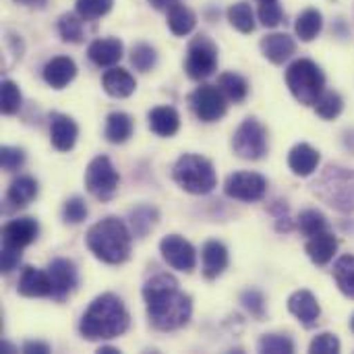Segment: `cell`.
Wrapping results in <instances>:
<instances>
[{"instance_id":"obj_24","label":"cell","mask_w":354,"mask_h":354,"mask_svg":"<svg viewBox=\"0 0 354 354\" xmlns=\"http://www.w3.org/2000/svg\"><path fill=\"white\" fill-rule=\"evenodd\" d=\"M102 85H104V91L112 97H129L135 89H137V81L135 77L124 71V68H110L104 73L102 77Z\"/></svg>"},{"instance_id":"obj_3","label":"cell","mask_w":354,"mask_h":354,"mask_svg":"<svg viewBox=\"0 0 354 354\" xmlns=\"http://www.w3.org/2000/svg\"><path fill=\"white\" fill-rule=\"evenodd\" d=\"M85 243L95 259L108 266H120L131 257L133 230L120 218L108 216L87 230Z\"/></svg>"},{"instance_id":"obj_26","label":"cell","mask_w":354,"mask_h":354,"mask_svg":"<svg viewBox=\"0 0 354 354\" xmlns=\"http://www.w3.org/2000/svg\"><path fill=\"white\" fill-rule=\"evenodd\" d=\"M37 191H39V187L33 176H19L10 183V187L6 191V199L15 207H25L37 197Z\"/></svg>"},{"instance_id":"obj_40","label":"cell","mask_w":354,"mask_h":354,"mask_svg":"<svg viewBox=\"0 0 354 354\" xmlns=\"http://www.w3.org/2000/svg\"><path fill=\"white\" fill-rule=\"evenodd\" d=\"M131 62H133V66L137 71L147 73V71H151L156 66L158 54H156V50L149 44H137L133 48V52H131Z\"/></svg>"},{"instance_id":"obj_1","label":"cell","mask_w":354,"mask_h":354,"mask_svg":"<svg viewBox=\"0 0 354 354\" xmlns=\"http://www.w3.org/2000/svg\"><path fill=\"white\" fill-rule=\"evenodd\" d=\"M143 301L149 324L160 332H174L189 324L193 315V301L178 286L170 274H158L143 286Z\"/></svg>"},{"instance_id":"obj_47","label":"cell","mask_w":354,"mask_h":354,"mask_svg":"<svg viewBox=\"0 0 354 354\" xmlns=\"http://www.w3.org/2000/svg\"><path fill=\"white\" fill-rule=\"evenodd\" d=\"M23 353L25 354H48L50 353V346L46 344V342H35V340H29V342H25L23 344Z\"/></svg>"},{"instance_id":"obj_49","label":"cell","mask_w":354,"mask_h":354,"mask_svg":"<svg viewBox=\"0 0 354 354\" xmlns=\"http://www.w3.org/2000/svg\"><path fill=\"white\" fill-rule=\"evenodd\" d=\"M17 4H23V6H44L48 0H15Z\"/></svg>"},{"instance_id":"obj_10","label":"cell","mask_w":354,"mask_h":354,"mask_svg":"<svg viewBox=\"0 0 354 354\" xmlns=\"http://www.w3.org/2000/svg\"><path fill=\"white\" fill-rule=\"evenodd\" d=\"M226 95L222 93V89L218 85H199L191 97L189 104L195 112V116L203 122H216L226 114Z\"/></svg>"},{"instance_id":"obj_4","label":"cell","mask_w":354,"mask_h":354,"mask_svg":"<svg viewBox=\"0 0 354 354\" xmlns=\"http://www.w3.org/2000/svg\"><path fill=\"white\" fill-rule=\"evenodd\" d=\"M311 191L317 199L336 212H354V170L342 166H328L313 183Z\"/></svg>"},{"instance_id":"obj_7","label":"cell","mask_w":354,"mask_h":354,"mask_svg":"<svg viewBox=\"0 0 354 354\" xmlns=\"http://www.w3.org/2000/svg\"><path fill=\"white\" fill-rule=\"evenodd\" d=\"M232 149L243 160H261L268 153L266 127L257 118H245L232 135Z\"/></svg>"},{"instance_id":"obj_33","label":"cell","mask_w":354,"mask_h":354,"mask_svg":"<svg viewBox=\"0 0 354 354\" xmlns=\"http://www.w3.org/2000/svg\"><path fill=\"white\" fill-rule=\"evenodd\" d=\"M158 222V209L151 205H141L131 212V230L135 236H145Z\"/></svg>"},{"instance_id":"obj_23","label":"cell","mask_w":354,"mask_h":354,"mask_svg":"<svg viewBox=\"0 0 354 354\" xmlns=\"http://www.w3.org/2000/svg\"><path fill=\"white\" fill-rule=\"evenodd\" d=\"M305 251L315 266H326L334 259V255L338 251V241L332 232L326 230V232H319L315 236H309Z\"/></svg>"},{"instance_id":"obj_37","label":"cell","mask_w":354,"mask_h":354,"mask_svg":"<svg viewBox=\"0 0 354 354\" xmlns=\"http://www.w3.org/2000/svg\"><path fill=\"white\" fill-rule=\"evenodd\" d=\"M21 91H19V85L10 79H4L2 81V91H0V108H2V114L10 116V114H17L19 108H21Z\"/></svg>"},{"instance_id":"obj_36","label":"cell","mask_w":354,"mask_h":354,"mask_svg":"<svg viewBox=\"0 0 354 354\" xmlns=\"http://www.w3.org/2000/svg\"><path fill=\"white\" fill-rule=\"evenodd\" d=\"M112 6H114V0H77L75 2L77 15L85 21H93V19L108 15Z\"/></svg>"},{"instance_id":"obj_42","label":"cell","mask_w":354,"mask_h":354,"mask_svg":"<svg viewBox=\"0 0 354 354\" xmlns=\"http://www.w3.org/2000/svg\"><path fill=\"white\" fill-rule=\"evenodd\" d=\"M87 218V205L81 197H71L62 207V220L66 224H81Z\"/></svg>"},{"instance_id":"obj_8","label":"cell","mask_w":354,"mask_h":354,"mask_svg":"<svg viewBox=\"0 0 354 354\" xmlns=\"http://www.w3.org/2000/svg\"><path fill=\"white\" fill-rule=\"evenodd\" d=\"M120 176L108 156H97L85 170V189L100 201H108L118 191Z\"/></svg>"},{"instance_id":"obj_28","label":"cell","mask_w":354,"mask_h":354,"mask_svg":"<svg viewBox=\"0 0 354 354\" xmlns=\"http://www.w3.org/2000/svg\"><path fill=\"white\" fill-rule=\"evenodd\" d=\"M195 23H197V17L189 6L174 4L172 8H168V27L174 35L178 37L189 35L195 29Z\"/></svg>"},{"instance_id":"obj_13","label":"cell","mask_w":354,"mask_h":354,"mask_svg":"<svg viewBox=\"0 0 354 354\" xmlns=\"http://www.w3.org/2000/svg\"><path fill=\"white\" fill-rule=\"evenodd\" d=\"M48 276L52 282V299L54 301H64L77 288V282H79L75 263L71 259H62V257L50 261Z\"/></svg>"},{"instance_id":"obj_34","label":"cell","mask_w":354,"mask_h":354,"mask_svg":"<svg viewBox=\"0 0 354 354\" xmlns=\"http://www.w3.org/2000/svg\"><path fill=\"white\" fill-rule=\"evenodd\" d=\"M315 106V112L317 116H322L324 120H334L342 114L344 110V100L340 97V93L336 91H324L317 102L313 104Z\"/></svg>"},{"instance_id":"obj_18","label":"cell","mask_w":354,"mask_h":354,"mask_svg":"<svg viewBox=\"0 0 354 354\" xmlns=\"http://www.w3.org/2000/svg\"><path fill=\"white\" fill-rule=\"evenodd\" d=\"M19 295L27 299H44V297L52 299V282L48 272L27 266L19 278Z\"/></svg>"},{"instance_id":"obj_45","label":"cell","mask_w":354,"mask_h":354,"mask_svg":"<svg viewBox=\"0 0 354 354\" xmlns=\"http://www.w3.org/2000/svg\"><path fill=\"white\" fill-rule=\"evenodd\" d=\"M241 303H243V307H245L253 317H257V319L263 317V313H266V299H263L261 292H257V290H247V292H243Z\"/></svg>"},{"instance_id":"obj_17","label":"cell","mask_w":354,"mask_h":354,"mask_svg":"<svg viewBox=\"0 0 354 354\" xmlns=\"http://www.w3.org/2000/svg\"><path fill=\"white\" fill-rule=\"evenodd\" d=\"M79 127L66 114H52L50 120V141L58 151H71L77 143Z\"/></svg>"},{"instance_id":"obj_6","label":"cell","mask_w":354,"mask_h":354,"mask_svg":"<svg viewBox=\"0 0 354 354\" xmlns=\"http://www.w3.org/2000/svg\"><path fill=\"white\" fill-rule=\"evenodd\" d=\"M286 85L297 102L313 106L326 91V77L313 60L299 58L286 68Z\"/></svg>"},{"instance_id":"obj_38","label":"cell","mask_w":354,"mask_h":354,"mask_svg":"<svg viewBox=\"0 0 354 354\" xmlns=\"http://www.w3.org/2000/svg\"><path fill=\"white\" fill-rule=\"evenodd\" d=\"M299 230L305 234V236H315L319 232H326L328 230V220L322 212L317 209H305L301 216H299Z\"/></svg>"},{"instance_id":"obj_2","label":"cell","mask_w":354,"mask_h":354,"mask_svg":"<svg viewBox=\"0 0 354 354\" xmlns=\"http://www.w3.org/2000/svg\"><path fill=\"white\" fill-rule=\"evenodd\" d=\"M129 324L131 317L122 299L112 292H106L89 303L81 317L79 332L85 340L100 342L122 336L129 330Z\"/></svg>"},{"instance_id":"obj_14","label":"cell","mask_w":354,"mask_h":354,"mask_svg":"<svg viewBox=\"0 0 354 354\" xmlns=\"http://www.w3.org/2000/svg\"><path fill=\"white\" fill-rule=\"evenodd\" d=\"M37 234H39V224L33 218L10 220L2 228V247L21 253L25 247H29L37 239Z\"/></svg>"},{"instance_id":"obj_39","label":"cell","mask_w":354,"mask_h":354,"mask_svg":"<svg viewBox=\"0 0 354 354\" xmlns=\"http://www.w3.org/2000/svg\"><path fill=\"white\" fill-rule=\"evenodd\" d=\"M259 353L263 354H292L295 342L284 334H266L259 340Z\"/></svg>"},{"instance_id":"obj_31","label":"cell","mask_w":354,"mask_h":354,"mask_svg":"<svg viewBox=\"0 0 354 354\" xmlns=\"http://www.w3.org/2000/svg\"><path fill=\"white\" fill-rule=\"evenodd\" d=\"M334 280L344 297L354 299V255H344L336 261Z\"/></svg>"},{"instance_id":"obj_35","label":"cell","mask_w":354,"mask_h":354,"mask_svg":"<svg viewBox=\"0 0 354 354\" xmlns=\"http://www.w3.org/2000/svg\"><path fill=\"white\" fill-rule=\"evenodd\" d=\"M83 21L79 15H62L58 19V33L64 41H71V44H79L83 41L85 33H83Z\"/></svg>"},{"instance_id":"obj_15","label":"cell","mask_w":354,"mask_h":354,"mask_svg":"<svg viewBox=\"0 0 354 354\" xmlns=\"http://www.w3.org/2000/svg\"><path fill=\"white\" fill-rule=\"evenodd\" d=\"M288 311L305 326V328H311L317 324L319 315H322V307L315 299L313 292L309 290H297L290 295L288 299Z\"/></svg>"},{"instance_id":"obj_52","label":"cell","mask_w":354,"mask_h":354,"mask_svg":"<svg viewBox=\"0 0 354 354\" xmlns=\"http://www.w3.org/2000/svg\"><path fill=\"white\" fill-rule=\"evenodd\" d=\"M351 330L354 332V315H353V319H351Z\"/></svg>"},{"instance_id":"obj_48","label":"cell","mask_w":354,"mask_h":354,"mask_svg":"<svg viewBox=\"0 0 354 354\" xmlns=\"http://www.w3.org/2000/svg\"><path fill=\"white\" fill-rule=\"evenodd\" d=\"M147 2L158 10H166V8H172L174 4H178V0H147Z\"/></svg>"},{"instance_id":"obj_51","label":"cell","mask_w":354,"mask_h":354,"mask_svg":"<svg viewBox=\"0 0 354 354\" xmlns=\"http://www.w3.org/2000/svg\"><path fill=\"white\" fill-rule=\"evenodd\" d=\"M2 351H6V353H17L10 344H6V342H2Z\"/></svg>"},{"instance_id":"obj_22","label":"cell","mask_w":354,"mask_h":354,"mask_svg":"<svg viewBox=\"0 0 354 354\" xmlns=\"http://www.w3.org/2000/svg\"><path fill=\"white\" fill-rule=\"evenodd\" d=\"M319 151L309 143H299L288 153V168L297 176H311L319 166Z\"/></svg>"},{"instance_id":"obj_32","label":"cell","mask_w":354,"mask_h":354,"mask_svg":"<svg viewBox=\"0 0 354 354\" xmlns=\"http://www.w3.org/2000/svg\"><path fill=\"white\" fill-rule=\"evenodd\" d=\"M228 21L241 33H251L255 29V12H253L251 4H247V2L232 4L228 8Z\"/></svg>"},{"instance_id":"obj_12","label":"cell","mask_w":354,"mask_h":354,"mask_svg":"<svg viewBox=\"0 0 354 354\" xmlns=\"http://www.w3.org/2000/svg\"><path fill=\"white\" fill-rule=\"evenodd\" d=\"M160 253L164 257V261L178 272H193L197 266V251L195 247L183 239L180 234H168L162 239L160 243Z\"/></svg>"},{"instance_id":"obj_19","label":"cell","mask_w":354,"mask_h":354,"mask_svg":"<svg viewBox=\"0 0 354 354\" xmlns=\"http://www.w3.org/2000/svg\"><path fill=\"white\" fill-rule=\"evenodd\" d=\"M201 261H203V276L207 280H216L222 276L228 268V249L220 241H207L201 249Z\"/></svg>"},{"instance_id":"obj_16","label":"cell","mask_w":354,"mask_h":354,"mask_svg":"<svg viewBox=\"0 0 354 354\" xmlns=\"http://www.w3.org/2000/svg\"><path fill=\"white\" fill-rule=\"evenodd\" d=\"M41 77L52 89H64L77 77V64L68 56H54L46 62Z\"/></svg>"},{"instance_id":"obj_5","label":"cell","mask_w":354,"mask_h":354,"mask_svg":"<svg viewBox=\"0 0 354 354\" xmlns=\"http://www.w3.org/2000/svg\"><path fill=\"white\" fill-rule=\"evenodd\" d=\"M174 183L191 195H207L218 187V174L214 164L197 153H185L172 168Z\"/></svg>"},{"instance_id":"obj_20","label":"cell","mask_w":354,"mask_h":354,"mask_svg":"<svg viewBox=\"0 0 354 354\" xmlns=\"http://www.w3.org/2000/svg\"><path fill=\"white\" fill-rule=\"evenodd\" d=\"M122 41L118 37H100L89 44L87 56L95 66H114L122 58Z\"/></svg>"},{"instance_id":"obj_46","label":"cell","mask_w":354,"mask_h":354,"mask_svg":"<svg viewBox=\"0 0 354 354\" xmlns=\"http://www.w3.org/2000/svg\"><path fill=\"white\" fill-rule=\"evenodd\" d=\"M21 261V253L19 251H12V249H4L2 247V272L4 274H10Z\"/></svg>"},{"instance_id":"obj_41","label":"cell","mask_w":354,"mask_h":354,"mask_svg":"<svg viewBox=\"0 0 354 354\" xmlns=\"http://www.w3.org/2000/svg\"><path fill=\"white\" fill-rule=\"evenodd\" d=\"M259 21L266 27H278L284 19V12L278 4V0H268V2H259Z\"/></svg>"},{"instance_id":"obj_11","label":"cell","mask_w":354,"mask_h":354,"mask_svg":"<svg viewBox=\"0 0 354 354\" xmlns=\"http://www.w3.org/2000/svg\"><path fill=\"white\" fill-rule=\"evenodd\" d=\"M224 193L230 199L245 201V203L261 201L268 193V180H266V176H261L257 172H247V170L234 172L226 178Z\"/></svg>"},{"instance_id":"obj_44","label":"cell","mask_w":354,"mask_h":354,"mask_svg":"<svg viewBox=\"0 0 354 354\" xmlns=\"http://www.w3.org/2000/svg\"><path fill=\"white\" fill-rule=\"evenodd\" d=\"M0 164H2V168H4L6 172L19 170V168L25 164V153H23V149L4 145V147L0 149Z\"/></svg>"},{"instance_id":"obj_43","label":"cell","mask_w":354,"mask_h":354,"mask_svg":"<svg viewBox=\"0 0 354 354\" xmlns=\"http://www.w3.org/2000/svg\"><path fill=\"white\" fill-rule=\"evenodd\" d=\"M340 348H342L340 340L330 332H324V334L315 336L313 342L309 344V353L311 354H336L340 353Z\"/></svg>"},{"instance_id":"obj_25","label":"cell","mask_w":354,"mask_h":354,"mask_svg":"<svg viewBox=\"0 0 354 354\" xmlns=\"http://www.w3.org/2000/svg\"><path fill=\"white\" fill-rule=\"evenodd\" d=\"M149 129L160 137H172L180 129V114L172 106H158L149 112Z\"/></svg>"},{"instance_id":"obj_21","label":"cell","mask_w":354,"mask_h":354,"mask_svg":"<svg viewBox=\"0 0 354 354\" xmlns=\"http://www.w3.org/2000/svg\"><path fill=\"white\" fill-rule=\"evenodd\" d=\"M297 50L295 39L288 33H270L261 39L263 56L274 64H284Z\"/></svg>"},{"instance_id":"obj_50","label":"cell","mask_w":354,"mask_h":354,"mask_svg":"<svg viewBox=\"0 0 354 354\" xmlns=\"http://www.w3.org/2000/svg\"><path fill=\"white\" fill-rule=\"evenodd\" d=\"M100 354H118L120 351L118 348H112V346H102L100 351H97Z\"/></svg>"},{"instance_id":"obj_27","label":"cell","mask_w":354,"mask_h":354,"mask_svg":"<svg viewBox=\"0 0 354 354\" xmlns=\"http://www.w3.org/2000/svg\"><path fill=\"white\" fill-rule=\"evenodd\" d=\"M104 135L114 145L129 141V137L133 135V118L124 112H110L106 118Z\"/></svg>"},{"instance_id":"obj_9","label":"cell","mask_w":354,"mask_h":354,"mask_svg":"<svg viewBox=\"0 0 354 354\" xmlns=\"http://www.w3.org/2000/svg\"><path fill=\"white\" fill-rule=\"evenodd\" d=\"M218 68V48L205 35H197L187 52L185 71L191 79H207Z\"/></svg>"},{"instance_id":"obj_30","label":"cell","mask_w":354,"mask_h":354,"mask_svg":"<svg viewBox=\"0 0 354 354\" xmlns=\"http://www.w3.org/2000/svg\"><path fill=\"white\" fill-rule=\"evenodd\" d=\"M218 87L222 89V93L226 95L228 102H243L249 93V83L245 81V77L236 75V73H224L218 79Z\"/></svg>"},{"instance_id":"obj_29","label":"cell","mask_w":354,"mask_h":354,"mask_svg":"<svg viewBox=\"0 0 354 354\" xmlns=\"http://www.w3.org/2000/svg\"><path fill=\"white\" fill-rule=\"evenodd\" d=\"M324 27V17L317 8H307L299 15L297 23H295V31L303 41H311L322 33Z\"/></svg>"}]
</instances>
